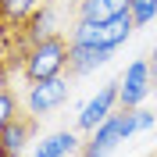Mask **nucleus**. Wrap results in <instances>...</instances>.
<instances>
[{"instance_id":"nucleus-9","label":"nucleus","mask_w":157,"mask_h":157,"mask_svg":"<svg viewBox=\"0 0 157 157\" xmlns=\"http://www.w3.org/2000/svg\"><path fill=\"white\" fill-rule=\"evenodd\" d=\"M132 0H75V18L78 21H114L128 14Z\"/></svg>"},{"instance_id":"nucleus-6","label":"nucleus","mask_w":157,"mask_h":157,"mask_svg":"<svg viewBox=\"0 0 157 157\" xmlns=\"http://www.w3.org/2000/svg\"><path fill=\"white\" fill-rule=\"evenodd\" d=\"M118 93H121V82H107V86H104L97 97H93L86 107H82V114H78L75 125L82 128V132H93L97 125H104V121L111 118V107L118 104Z\"/></svg>"},{"instance_id":"nucleus-2","label":"nucleus","mask_w":157,"mask_h":157,"mask_svg":"<svg viewBox=\"0 0 157 157\" xmlns=\"http://www.w3.org/2000/svg\"><path fill=\"white\" fill-rule=\"evenodd\" d=\"M136 128H143L139 111H118V114H111L104 125L93 128V136L78 147V157H107L111 150H114L125 136H132Z\"/></svg>"},{"instance_id":"nucleus-13","label":"nucleus","mask_w":157,"mask_h":157,"mask_svg":"<svg viewBox=\"0 0 157 157\" xmlns=\"http://www.w3.org/2000/svg\"><path fill=\"white\" fill-rule=\"evenodd\" d=\"M128 14H132L136 25H147V21L157 18V0H132L128 4Z\"/></svg>"},{"instance_id":"nucleus-3","label":"nucleus","mask_w":157,"mask_h":157,"mask_svg":"<svg viewBox=\"0 0 157 157\" xmlns=\"http://www.w3.org/2000/svg\"><path fill=\"white\" fill-rule=\"evenodd\" d=\"M132 29H136L132 14H121V18H114V21H75V29H71V43L114 50L118 43H125V39H128Z\"/></svg>"},{"instance_id":"nucleus-12","label":"nucleus","mask_w":157,"mask_h":157,"mask_svg":"<svg viewBox=\"0 0 157 157\" xmlns=\"http://www.w3.org/2000/svg\"><path fill=\"white\" fill-rule=\"evenodd\" d=\"M14 114H18V97H14V89L0 86V132L14 121Z\"/></svg>"},{"instance_id":"nucleus-10","label":"nucleus","mask_w":157,"mask_h":157,"mask_svg":"<svg viewBox=\"0 0 157 157\" xmlns=\"http://www.w3.org/2000/svg\"><path fill=\"white\" fill-rule=\"evenodd\" d=\"M111 57V50L107 47H82V43H71V54H68V75L75 78V75H86V71H93V68H100L104 61Z\"/></svg>"},{"instance_id":"nucleus-11","label":"nucleus","mask_w":157,"mask_h":157,"mask_svg":"<svg viewBox=\"0 0 157 157\" xmlns=\"http://www.w3.org/2000/svg\"><path fill=\"white\" fill-rule=\"evenodd\" d=\"M82 143H78V136L75 132H54V136H47L43 143H39V150H36V157H68L71 150H78Z\"/></svg>"},{"instance_id":"nucleus-14","label":"nucleus","mask_w":157,"mask_h":157,"mask_svg":"<svg viewBox=\"0 0 157 157\" xmlns=\"http://www.w3.org/2000/svg\"><path fill=\"white\" fill-rule=\"evenodd\" d=\"M150 82H154V86H157V47H154V54H150Z\"/></svg>"},{"instance_id":"nucleus-1","label":"nucleus","mask_w":157,"mask_h":157,"mask_svg":"<svg viewBox=\"0 0 157 157\" xmlns=\"http://www.w3.org/2000/svg\"><path fill=\"white\" fill-rule=\"evenodd\" d=\"M68 54H71V43L61 36V32H54V36L39 39L36 47L25 54L21 71H25V78H29V82H47V78H57L61 71L68 68Z\"/></svg>"},{"instance_id":"nucleus-15","label":"nucleus","mask_w":157,"mask_h":157,"mask_svg":"<svg viewBox=\"0 0 157 157\" xmlns=\"http://www.w3.org/2000/svg\"><path fill=\"white\" fill-rule=\"evenodd\" d=\"M0 157H11V154H7V150H4V143H0Z\"/></svg>"},{"instance_id":"nucleus-5","label":"nucleus","mask_w":157,"mask_h":157,"mask_svg":"<svg viewBox=\"0 0 157 157\" xmlns=\"http://www.w3.org/2000/svg\"><path fill=\"white\" fill-rule=\"evenodd\" d=\"M150 61L147 57H139L128 64L125 78H121V93H118V104H121V111H136V104L150 93Z\"/></svg>"},{"instance_id":"nucleus-8","label":"nucleus","mask_w":157,"mask_h":157,"mask_svg":"<svg viewBox=\"0 0 157 157\" xmlns=\"http://www.w3.org/2000/svg\"><path fill=\"white\" fill-rule=\"evenodd\" d=\"M43 7V0H0V36L7 39Z\"/></svg>"},{"instance_id":"nucleus-16","label":"nucleus","mask_w":157,"mask_h":157,"mask_svg":"<svg viewBox=\"0 0 157 157\" xmlns=\"http://www.w3.org/2000/svg\"><path fill=\"white\" fill-rule=\"evenodd\" d=\"M150 157H157V154H150Z\"/></svg>"},{"instance_id":"nucleus-4","label":"nucleus","mask_w":157,"mask_h":157,"mask_svg":"<svg viewBox=\"0 0 157 157\" xmlns=\"http://www.w3.org/2000/svg\"><path fill=\"white\" fill-rule=\"evenodd\" d=\"M64 100H68V78L57 75V78H47V82H32L25 104H29V111L36 118H43V114H50V111H57Z\"/></svg>"},{"instance_id":"nucleus-7","label":"nucleus","mask_w":157,"mask_h":157,"mask_svg":"<svg viewBox=\"0 0 157 157\" xmlns=\"http://www.w3.org/2000/svg\"><path fill=\"white\" fill-rule=\"evenodd\" d=\"M36 125H39V118L32 114V111H18V114H14V121H11L4 132H0V143H4V150H7L11 157H18L21 150H25V143L32 139Z\"/></svg>"}]
</instances>
